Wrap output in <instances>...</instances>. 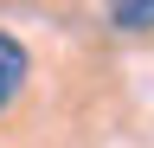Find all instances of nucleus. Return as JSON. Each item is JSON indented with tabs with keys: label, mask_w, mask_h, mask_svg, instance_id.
I'll return each instance as SVG.
<instances>
[{
	"label": "nucleus",
	"mask_w": 154,
	"mask_h": 148,
	"mask_svg": "<svg viewBox=\"0 0 154 148\" xmlns=\"http://www.w3.org/2000/svg\"><path fill=\"white\" fill-rule=\"evenodd\" d=\"M32 77V58H26V45L13 39V32H0V116L19 103V90H26Z\"/></svg>",
	"instance_id": "nucleus-1"
},
{
	"label": "nucleus",
	"mask_w": 154,
	"mask_h": 148,
	"mask_svg": "<svg viewBox=\"0 0 154 148\" xmlns=\"http://www.w3.org/2000/svg\"><path fill=\"white\" fill-rule=\"evenodd\" d=\"M109 26H122V32H148V26H154V0H148V7H109Z\"/></svg>",
	"instance_id": "nucleus-2"
}]
</instances>
